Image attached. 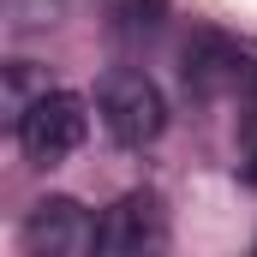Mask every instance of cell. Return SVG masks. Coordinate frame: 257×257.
I'll list each match as a JSON object with an SVG mask.
<instances>
[{
  "mask_svg": "<svg viewBox=\"0 0 257 257\" xmlns=\"http://www.w3.org/2000/svg\"><path fill=\"white\" fill-rule=\"evenodd\" d=\"M96 114H102L108 138L126 144V150L156 144L162 126H168V102H162V90H156L144 72H132V66H114V72L102 78V90H96Z\"/></svg>",
  "mask_w": 257,
  "mask_h": 257,
  "instance_id": "obj_1",
  "label": "cell"
},
{
  "mask_svg": "<svg viewBox=\"0 0 257 257\" xmlns=\"http://www.w3.org/2000/svg\"><path fill=\"white\" fill-rule=\"evenodd\" d=\"M12 126H18V144H24L30 162L54 168L60 156H72V150L84 144L90 108H84V96H72V90H42V96H30V108H24Z\"/></svg>",
  "mask_w": 257,
  "mask_h": 257,
  "instance_id": "obj_2",
  "label": "cell"
},
{
  "mask_svg": "<svg viewBox=\"0 0 257 257\" xmlns=\"http://www.w3.org/2000/svg\"><path fill=\"white\" fill-rule=\"evenodd\" d=\"M186 84L197 96H257V42L203 30L186 48Z\"/></svg>",
  "mask_w": 257,
  "mask_h": 257,
  "instance_id": "obj_3",
  "label": "cell"
},
{
  "mask_svg": "<svg viewBox=\"0 0 257 257\" xmlns=\"http://www.w3.org/2000/svg\"><path fill=\"white\" fill-rule=\"evenodd\" d=\"M96 215L78 203V197H42L30 215H24V251L30 257H78V251H96Z\"/></svg>",
  "mask_w": 257,
  "mask_h": 257,
  "instance_id": "obj_4",
  "label": "cell"
},
{
  "mask_svg": "<svg viewBox=\"0 0 257 257\" xmlns=\"http://www.w3.org/2000/svg\"><path fill=\"white\" fill-rule=\"evenodd\" d=\"M168 239V209L156 192H126L96 227V251L108 257H138V251H156Z\"/></svg>",
  "mask_w": 257,
  "mask_h": 257,
  "instance_id": "obj_5",
  "label": "cell"
},
{
  "mask_svg": "<svg viewBox=\"0 0 257 257\" xmlns=\"http://www.w3.org/2000/svg\"><path fill=\"white\" fill-rule=\"evenodd\" d=\"M245 186H257V150H251V162H245Z\"/></svg>",
  "mask_w": 257,
  "mask_h": 257,
  "instance_id": "obj_6",
  "label": "cell"
}]
</instances>
